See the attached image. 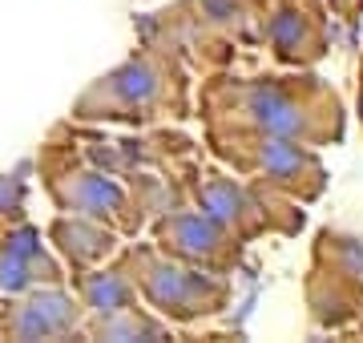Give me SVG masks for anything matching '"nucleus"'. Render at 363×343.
Wrapping results in <instances>:
<instances>
[{
    "label": "nucleus",
    "instance_id": "nucleus-1",
    "mask_svg": "<svg viewBox=\"0 0 363 343\" xmlns=\"http://www.w3.org/2000/svg\"><path fill=\"white\" fill-rule=\"evenodd\" d=\"M194 118L218 130H255L303 142L311 150L339 145L347 133L343 97L311 69L283 73H206L194 93Z\"/></svg>",
    "mask_w": 363,
    "mask_h": 343
},
{
    "label": "nucleus",
    "instance_id": "nucleus-2",
    "mask_svg": "<svg viewBox=\"0 0 363 343\" xmlns=\"http://www.w3.org/2000/svg\"><path fill=\"white\" fill-rule=\"evenodd\" d=\"M69 118L81 125H178L194 118V73L169 49L138 40L125 61L105 69L73 97Z\"/></svg>",
    "mask_w": 363,
    "mask_h": 343
},
{
    "label": "nucleus",
    "instance_id": "nucleus-3",
    "mask_svg": "<svg viewBox=\"0 0 363 343\" xmlns=\"http://www.w3.org/2000/svg\"><path fill=\"white\" fill-rule=\"evenodd\" d=\"M37 166H40V182L49 190L52 206L61 214L93 218V223L117 230L121 238H138L150 226V218L157 214V206L145 198V190H138L130 178L81 158L61 125L49 133V142L40 145Z\"/></svg>",
    "mask_w": 363,
    "mask_h": 343
},
{
    "label": "nucleus",
    "instance_id": "nucleus-4",
    "mask_svg": "<svg viewBox=\"0 0 363 343\" xmlns=\"http://www.w3.org/2000/svg\"><path fill=\"white\" fill-rule=\"evenodd\" d=\"M138 40L169 49L190 73L230 69L238 49L259 45L250 25V0H174L138 16Z\"/></svg>",
    "mask_w": 363,
    "mask_h": 343
},
{
    "label": "nucleus",
    "instance_id": "nucleus-5",
    "mask_svg": "<svg viewBox=\"0 0 363 343\" xmlns=\"http://www.w3.org/2000/svg\"><path fill=\"white\" fill-rule=\"evenodd\" d=\"M202 142L218 166H226L230 174L262 186V190H274L303 206H311L327 194L331 174H327L319 150H311V145L255 130H218V125H202Z\"/></svg>",
    "mask_w": 363,
    "mask_h": 343
},
{
    "label": "nucleus",
    "instance_id": "nucleus-6",
    "mask_svg": "<svg viewBox=\"0 0 363 343\" xmlns=\"http://www.w3.org/2000/svg\"><path fill=\"white\" fill-rule=\"evenodd\" d=\"M113 263L125 271V279L138 291V299L154 315H162L166 323H178V327L222 315L234 299L230 275H214V271L190 266L182 259H169V254L157 251L154 242L117 247Z\"/></svg>",
    "mask_w": 363,
    "mask_h": 343
},
{
    "label": "nucleus",
    "instance_id": "nucleus-7",
    "mask_svg": "<svg viewBox=\"0 0 363 343\" xmlns=\"http://www.w3.org/2000/svg\"><path fill=\"white\" fill-rule=\"evenodd\" d=\"M186 202H194L198 210L210 214L238 242H259L262 235L295 238L307 226L303 202L262 190V186L230 174L218 162H202V158L186 178Z\"/></svg>",
    "mask_w": 363,
    "mask_h": 343
},
{
    "label": "nucleus",
    "instance_id": "nucleus-8",
    "mask_svg": "<svg viewBox=\"0 0 363 343\" xmlns=\"http://www.w3.org/2000/svg\"><path fill=\"white\" fill-rule=\"evenodd\" d=\"M303 295L319 327H347L363 319V238L347 230H323L311 251Z\"/></svg>",
    "mask_w": 363,
    "mask_h": 343
},
{
    "label": "nucleus",
    "instance_id": "nucleus-9",
    "mask_svg": "<svg viewBox=\"0 0 363 343\" xmlns=\"http://www.w3.org/2000/svg\"><path fill=\"white\" fill-rule=\"evenodd\" d=\"M250 25L279 69H315L331 53L323 0H250Z\"/></svg>",
    "mask_w": 363,
    "mask_h": 343
},
{
    "label": "nucleus",
    "instance_id": "nucleus-10",
    "mask_svg": "<svg viewBox=\"0 0 363 343\" xmlns=\"http://www.w3.org/2000/svg\"><path fill=\"white\" fill-rule=\"evenodd\" d=\"M154 226V247L169 259H182L190 266L214 271V275H230L242 266L247 242H238L230 230H222L210 214H202L194 202H174L162 214L150 218Z\"/></svg>",
    "mask_w": 363,
    "mask_h": 343
},
{
    "label": "nucleus",
    "instance_id": "nucleus-11",
    "mask_svg": "<svg viewBox=\"0 0 363 343\" xmlns=\"http://www.w3.org/2000/svg\"><path fill=\"white\" fill-rule=\"evenodd\" d=\"M9 299L13 303L0 307V331L9 339H65L85 323V307L65 283H40Z\"/></svg>",
    "mask_w": 363,
    "mask_h": 343
},
{
    "label": "nucleus",
    "instance_id": "nucleus-12",
    "mask_svg": "<svg viewBox=\"0 0 363 343\" xmlns=\"http://www.w3.org/2000/svg\"><path fill=\"white\" fill-rule=\"evenodd\" d=\"M49 238H52V247L65 254L69 271H85V266L109 263L113 251H117V242H121L117 230L93 223V218H81V214H61V218H52Z\"/></svg>",
    "mask_w": 363,
    "mask_h": 343
},
{
    "label": "nucleus",
    "instance_id": "nucleus-13",
    "mask_svg": "<svg viewBox=\"0 0 363 343\" xmlns=\"http://www.w3.org/2000/svg\"><path fill=\"white\" fill-rule=\"evenodd\" d=\"M73 283V295L81 299L85 315H109V311H121V307H133L142 303L133 283L125 279V271L109 259V266H85V271H73L69 275Z\"/></svg>",
    "mask_w": 363,
    "mask_h": 343
},
{
    "label": "nucleus",
    "instance_id": "nucleus-14",
    "mask_svg": "<svg viewBox=\"0 0 363 343\" xmlns=\"http://www.w3.org/2000/svg\"><path fill=\"white\" fill-rule=\"evenodd\" d=\"M77 335H85V339H169V323L154 315L150 307L133 303L109 311V315H85Z\"/></svg>",
    "mask_w": 363,
    "mask_h": 343
},
{
    "label": "nucleus",
    "instance_id": "nucleus-15",
    "mask_svg": "<svg viewBox=\"0 0 363 343\" xmlns=\"http://www.w3.org/2000/svg\"><path fill=\"white\" fill-rule=\"evenodd\" d=\"M327 4H331V13L343 16L347 25H355V21H359V13H363V0H327Z\"/></svg>",
    "mask_w": 363,
    "mask_h": 343
}]
</instances>
